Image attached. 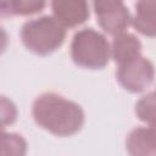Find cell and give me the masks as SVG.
<instances>
[{
  "mask_svg": "<svg viewBox=\"0 0 156 156\" xmlns=\"http://www.w3.org/2000/svg\"><path fill=\"white\" fill-rule=\"evenodd\" d=\"M34 122L56 136H71L78 133L85 122L79 104L56 93L40 94L32 105Z\"/></svg>",
  "mask_w": 156,
  "mask_h": 156,
  "instance_id": "cell-1",
  "label": "cell"
},
{
  "mask_svg": "<svg viewBox=\"0 0 156 156\" xmlns=\"http://www.w3.org/2000/svg\"><path fill=\"white\" fill-rule=\"evenodd\" d=\"M66 34L67 29L50 15L26 21L20 32L24 48L39 56L50 55L60 49L65 43Z\"/></svg>",
  "mask_w": 156,
  "mask_h": 156,
  "instance_id": "cell-2",
  "label": "cell"
},
{
  "mask_svg": "<svg viewBox=\"0 0 156 156\" xmlns=\"http://www.w3.org/2000/svg\"><path fill=\"white\" fill-rule=\"evenodd\" d=\"M71 58L78 67L102 69L111 58L110 43L102 33L91 27L78 29L71 41Z\"/></svg>",
  "mask_w": 156,
  "mask_h": 156,
  "instance_id": "cell-3",
  "label": "cell"
},
{
  "mask_svg": "<svg viewBox=\"0 0 156 156\" xmlns=\"http://www.w3.org/2000/svg\"><path fill=\"white\" fill-rule=\"evenodd\" d=\"M117 66L116 79L119 85L129 93H143L154 83V63L143 55Z\"/></svg>",
  "mask_w": 156,
  "mask_h": 156,
  "instance_id": "cell-4",
  "label": "cell"
},
{
  "mask_svg": "<svg viewBox=\"0 0 156 156\" xmlns=\"http://www.w3.org/2000/svg\"><path fill=\"white\" fill-rule=\"evenodd\" d=\"M93 7L99 26L105 33L112 37L124 33L132 22L128 7L119 0L94 1Z\"/></svg>",
  "mask_w": 156,
  "mask_h": 156,
  "instance_id": "cell-5",
  "label": "cell"
},
{
  "mask_svg": "<svg viewBox=\"0 0 156 156\" xmlns=\"http://www.w3.org/2000/svg\"><path fill=\"white\" fill-rule=\"evenodd\" d=\"M51 10L52 17L66 29L83 24L90 16L89 4L84 0H55Z\"/></svg>",
  "mask_w": 156,
  "mask_h": 156,
  "instance_id": "cell-6",
  "label": "cell"
},
{
  "mask_svg": "<svg viewBox=\"0 0 156 156\" xmlns=\"http://www.w3.org/2000/svg\"><path fill=\"white\" fill-rule=\"evenodd\" d=\"M126 150L129 156H154L156 150L155 128L136 127L126 138Z\"/></svg>",
  "mask_w": 156,
  "mask_h": 156,
  "instance_id": "cell-7",
  "label": "cell"
},
{
  "mask_svg": "<svg viewBox=\"0 0 156 156\" xmlns=\"http://www.w3.org/2000/svg\"><path fill=\"white\" fill-rule=\"evenodd\" d=\"M111 49V58L117 65H121L126 61H129L139 55H141V43L132 33L124 32L113 37Z\"/></svg>",
  "mask_w": 156,
  "mask_h": 156,
  "instance_id": "cell-8",
  "label": "cell"
},
{
  "mask_svg": "<svg viewBox=\"0 0 156 156\" xmlns=\"http://www.w3.org/2000/svg\"><path fill=\"white\" fill-rule=\"evenodd\" d=\"M156 2L154 0H141L135 4V15L130 24L145 37L154 38L156 34Z\"/></svg>",
  "mask_w": 156,
  "mask_h": 156,
  "instance_id": "cell-9",
  "label": "cell"
},
{
  "mask_svg": "<svg viewBox=\"0 0 156 156\" xmlns=\"http://www.w3.org/2000/svg\"><path fill=\"white\" fill-rule=\"evenodd\" d=\"M45 1L38 0H10L0 1L1 16H29L40 12L45 7Z\"/></svg>",
  "mask_w": 156,
  "mask_h": 156,
  "instance_id": "cell-10",
  "label": "cell"
},
{
  "mask_svg": "<svg viewBox=\"0 0 156 156\" xmlns=\"http://www.w3.org/2000/svg\"><path fill=\"white\" fill-rule=\"evenodd\" d=\"M27 140L18 133L0 129V156H27Z\"/></svg>",
  "mask_w": 156,
  "mask_h": 156,
  "instance_id": "cell-11",
  "label": "cell"
},
{
  "mask_svg": "<svg viewBox=\"0 0 156 156\" xmlns=\"http://www.w3.org/2000/svg\"><path fill=\"white\" fill-rule=\"evenodd\" d=\"M155 94L150 91L141 96L135 104L136 117L147 124V127H155Z\"/></svg>",
  "mask_w": 156,
  "mask_h": 156,
  "instance_id": "cell-12",
  "label": "cell"
},
{
  "mask_svg": "<svg viewBox=\"0 0 156 156\" xmlns=\"http://www.w3.org/2000/svg\"><path fill=\"white\" fill-rule=\"evenodd\" d=\"M18 116L16 104L7 96L0 95V129L11 126L16 122Z\"/></svg>",
  "mask_w": 156,
  "mask_h": 156,
  "instance_id": "cell-13",
  "label": "cell"
},
{
  "mask_svg": "<svg viewBox=\"0 0 156 156\" xmlns=\"http://www.w3.org/2000/svg\"><path fill=\"white\" fill-rule=\"evenodd\" d=\"M7 45H9V35L6 30L2 27H0V55L6 50Z\"/></svg>",
  "mask_w": 156,
  "mask_h": 156,
  "instance_id": "cell-14",
  "label": "cell"
}]
</instances>
